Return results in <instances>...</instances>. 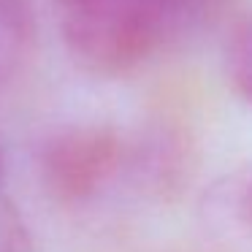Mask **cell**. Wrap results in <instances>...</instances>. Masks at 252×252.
Returning a JSON list of instances; mask_svg holds the SVG:
<instances>
[{
    "instance_id": "obj_1",
    "label": "cell",
    "mask_w": 252,
    "mask_h": 252,
    "mask_svg": "<svg viewBox=\"0 0 252 252\" xmlns=\"http://www.w3.org/2000/svg\"><path fill=\"white\" fill-rule=\"evenodd\" d=\"M63 44L90 73L125 76L187 22L176 0H55Z\"/></svg>"
},
{
    "instance_id": "obj_2",
    "label": "cell",
    "mask_w": 252,
    "mask_h": 252,
    "mask_svg": "<svg viewBox=\"0 0 252 252\" xmlns=\"http://www.w3.org/2000/svg\"><path fill=\"white\" fill-rule=\"evenodd\" d=\"M130 163V147L109 125H73L44 144L41 182L60 203H84L106 190Z\"/></svg>"
},
{
    "instance_id": "obj_3",
    "label": "cell",
    "mask_w": 252,
    "mask_h": 252,
    "mask_svg": "<svg viewBox=\"0 0 252 252\" xmlns=\"http://www.w3.org/2000/svg\"><path fill=\"white\" fill-rule=\"evenodd\" d=\"M35 22L25 0H0V87L8 84L33 57Z\"/></svg>"
},
{
    "instance_id": "obj_4",
    "label": "cell",
    "mask_w": 252,
    "mask_h": 252,
    "mask_svg": "<svg viewBox=\"0 0 252 252\" xmlns=\"http://www.w3.org/2000/svg\"><path fill=\"white\" fill-rule=\"evenodd\" d=\"M225 73L236 95L252 106V14L241 17L225 41Z\"/></svg>"
},
{
    "instance_id": "obj_5",
    "label": "cell",
    "mask_w": 252,
    "mask_h": 252,
    "mask_svg": "<svg viewBox=\"0 0 252 252\" xmlns=\"http://www.w3.org/2000/svg\"><path fill=\"white\" fill-rule=\"evenodd\" d=\"M176 3H179L185 19H192V17H198L201 11H206L209 6H214L217 0H176Z\"/></svg>"
},
{
    "instance_id": "obj_6",
    "label": "cell",
    "mask_w": 252,
    "mask_h": 252,
    "mask_svg": "<svg viewBox=\"0 0 252 252\" xmlns=\"http://www.w3.org/2000/svg\"><path fill=\"white\" fill-rule=\"evenodd\" d=\"M239 209H241V214H244L247 222H252V179L247 182V185L241 187V192H239Z\"/></svg>"
},
{
    "instance_id": "obj_7",
    "label": "cell",
    "mask_w": 252,
    "mask_h": 252,
    "mask_svg": "<svg viewBox=\"0 0 252 252\" xmlns=\"http://www.w3.org/2000/svg\"><path fill=\"white\" fill-rule=\"evenodd\" d=\"M0 176H3V155H0Z\"/></svg>"
}]
</instances>
